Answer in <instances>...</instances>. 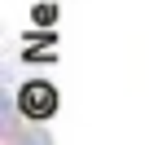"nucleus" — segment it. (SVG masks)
<instances>
[{
  "instance_id": "1",
  "label": "nucleus",
  "mask_w": 149,
  "mask_h": 145,
  "mask_svg": "<svg viewBox=\"0 0 149 145\" xmlns=\"http://www.w3.org/2000/svg\"><path fill=\"white\" fill-rule=\"evenodd\" d=\"M53 106H57V101H53V88H48V84H26V88H22V110H26L31 119H48Z\"/></svg>"
}]
</instances>
